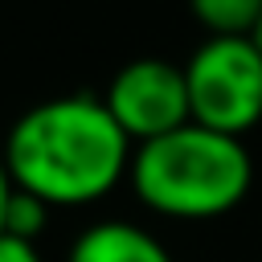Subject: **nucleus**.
Instances as JSON below:
<instances>
[{
  "mask_svg": "<svg viewBox=\"0 0 262 262\" xmlns=\"http://www.w3.org/2000/svg\"><path fill=\"white\" fill-rule=\"evenodd\" d=\"M135 143L94 94H61L29 106L8 139L4 168L16 188L53 209L94 205L131 172Z\"/></svg>",
  "mask_w": 262,
  "mask_h": 262,
  "instance_id": "obj_1",
  "label": "nucleus"
},
{
  "mask_svg": "<svg viewBox=\"0 0 262 262\" xmlns=\"http://www.w3.org/2000/svg\"><path fill=\"white\" fill-rule=\"evenodd\" d=\"M135 196L172 221H213L237 209L254 184V160L242 139L184 123L131 151Z\"/></svg>",
  "mask_w": 262,
  "mask_h": 262,
  "instance_id": "obj_2",
  "label": "nucleus"
},
{
  "mask_svg": "<svg viewBox=\"0 0 262 262\" xmlns=\"http://www.w3.org/2000/svg\"><path fill=\"white\" fill-rule=\"evenodd\" d=\"M192 123L242 139L262 123V49L254 37H209L184 61Z\"/></svg>",
  "mask_w": 262,
  "mask_h": 262,
  "instance_id": "obj_3",
  "label": "nucleus"
},
{
  "mask_svg": "<svg viewBox=\"0 0 262 262\" xmlns=\"http://www.w3.org/2000/svg\"><path fill=\"white\" fill-rule=\"evenodd\" d=\"M102 102H106V111L115 115V123L123 127V135L135 147L176 131L184 123H192L184 66L164 61V57H135V61H127L111 78Z\"/></svg>",
  "mask_w": 262,
  "mask_h": 262,
  "instance_id": "obj_4",
  "label": "nucleus"
},
{
  "mask_svg": "<svg viewBox=\"0 0 262 262\" xmlns=\"http://www.w3.org/2000/svg\"><path fill=\"white\" fill-rule=\"evenodd\" d=\"M66 262H172L156 233L131 221H94L74 242Z\"/></svg>",
  "mask_w": 262,
  "mask_h": 262,
  "instance_id": "obj_5",
  "label": "nucleus"
},
{
  "mask_svg": "<svg viewBox=\"0 0 262 262\" xmlns=\"http://www.w3.org/2000/svg\"><path fill=\"white\" fill-rule=\"evenodd\" d=\"M188 8L209 37H254L262 20V0H188Z\"/></svg>",
  "mask_w": 262,
  "mask_h": 262,
  "instance_id": "obj_6",
  "label": "nucleus"
},
{
  "mask_svg": "<svg viewBox=\"0 0 262 262\" xmlns=\"http://www.w3.org/2000/svg\"><path fill=\"white\" fill-rule=\"evenodd\" d=\"M49 213H53V205H45L41 196L12 184V201L4 209V233L20 237V242H37L45 233V225H49Z\"/></svg>",
  "mask_w": 262,
  "mask_h": 262,
  "instance_id": "obj_7",
  "label": "nucleus"
},
{
  "mask_svg": "<svg viewBox=\"0 0 262 262\" xmlns=\"http://www.w3.org/2000/svg\"><path fill=\"white\" fill-rule=\"evenodd\" d=\"M0 262H45L37 242H20L12 233H0Z\"/></svg>",
  "mask_w": 262,
  "mask_h": 262,
  "instance_id": "obj_8",
  "label": "nucleus"
},
{
  "mask_svg": "<svg viewBox=\"0 0 262 262\" xmlns=\"http://www.w3.org/2000/svg\"><path fill=\"white\" fill-rule=\"evenodd\" d=\"M8 201H12V176H8L4 156H0V233H4V209H8Z\"/></svg>",
  "mask_w": 262,
  "mask_h": 262,
  "instance_id": "obj_9",
  "label": "nucleus"
},
{
  "mask_svg": "<svg viewBox=\"0 0 262 262\" xmlns=\"http://www.w3.org/2000/svg\"><path fill=\"white\" fill-rule=\"evenodd\" d=\"M254 45L262 49V20H258V29H254Z\"/></svg>",
  "mask_w": 262,
  "mask_h": 262,
  "instance_id": "obj_10",
  "label": "nucleus"
}]
</instances>
